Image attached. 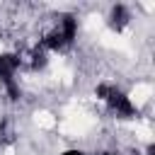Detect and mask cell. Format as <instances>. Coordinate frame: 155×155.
<instances>
[{
    "mask_svg": "<svg viewBox=\"0 0 155 155\" xmlns=\"http://www.w3.org/2000/svg\"><path fill=\"white\" fill-rule=\"evenodd\" d=\"M94 94L116 114V116H121V119H133V114H136V107H133V102L126 97V92H121L116 85H109V82H99L97 87H94Z\"/></svg>",
    "mask_w": 155,
    "mask_h": 155,
    "instance_id": "6da1fadb",
    "label": "cell"
},
{
    "mask_svg": "<svg viewBox=\"0 0 155 155\" xmlns=\"http://www.w3.org/2000/svg\"><path fill=\"white\" fill-rule=\"evenodd\" d=\"M75 34H78V19H75L73 15H63V17L56 19V24L46 31L41 46H44V48H53V51H56V48H65V46L73 44Z\"/></svg>",
    "mask_w": 155,
    "mask_h": 155,
    "instance_id": "7a4b0ae2",
    "label": "cell"
},
{
    "mask_svg": "<svg viewBox=\"0 0 155 155\" xmlns=\"http://www.w3.org/2000/svg\"><path fill=\"white\" fill-rule=\"evenodd\" d=\"M19 63H22V58L17 53H0V82L5 85V90L12 99L19 97V87H17V80H15Z\"/></svg>",
    "mask_w": 155,
    "mask_h": 155,
    "instance_id": "3957f363",
    "label": "cell"
},
{
    "mask_svg": "<svg viewBox=\"0 0 155 155\" xmlns=\"http://www.w3.org/2000/svg\"><path fill=\"white\" fill-rule=\"evenodd\" d=\"M128 19H131V15H128V7H126V5H114V7H111V15H109V27H111V29L121 31V29L128 24Z\"/></svg>",
    "mask_w": 155,
    "mask_h": 155,
    "instance_id": "277c9868",
    "label": "cell"
},
{
    "mask_svg": "<svg viewBox=\"0 0 155 155\" xmlns=\"http://www.w3.org/2000/svg\"><path fill=\"white\" fill-rule=\"evenodd\" d=\"M46 63H48V58H46V48L39 44V46L31 48V53H29V65H31L34 70H41V68H46Z\"/></svg>",
    "mask_w": 155,
    "mask_h": 155,
    "instance_id": "5b68a950",
    "label": "cell"
},
{
    "mask_svg": "<svg viewBox=\"0 0 155 155\" xmlns=\"http://www.w3.org/2000/svg\"><path fill=\"white\" fill-rule=\"evenodd\" d=\"M61 155H85L82 150H78V148H73V150H63Z\"/></svg>",
    "mask_w": 155,
    "mask_h": 155,
    "instance_id": "8992f818",
    "label": "cell"
},
{
    "mask_svg": "<svg viewBox=\"0 0 155 155\" xmlns=\"http://www.w3.org/2000/svg\"><path fill=\"white\" fill-rule=\"evenodd\" d=\"M104 155H109V153H104Z\"/></svg>",
    "mask_w": 155,
    "mask_h": 155,
    "instance_id": "52a82bcc",
    "label": "cell"
}]
</instances>
